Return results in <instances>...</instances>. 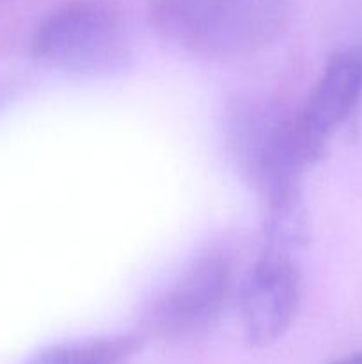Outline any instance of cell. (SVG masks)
Wrapping results in <instances>:
<instances>
[{"label": "cell", "mask_w": 362, "mask_h": 364, "mask_svg": "<svg viewBox=\"0 0 362 364\" xmlns=\"http://www.w3.org/2000/svg\"><path fill=\"white\" fill-rule=\"evenodd\" d=\"M142 345L138 334L62 341L34 352L21 364H126Z\"/></svg>", "instance_id": "7"}, {"label": "cell", "mask_w": 362, "mask_h": 364, "mask_svg": "<svg viewBox=\"0 0 362 364\" xmlns=\"http://www.w3.org/2000/svg\"><path fill=\"white\" fill-rule=\"evenodd\" d=\"M32 57L43 66L78 78L117 73L131 55L123 18L109 4L77 0L48 14L35 28Z\"/></svg>", "instance_id": "2"}, {"label": "cell", "mask_w": 362, "mask_h": 364, "mask_svg": "<svg viewBox=\"0 0 362 364\" xmlns=\"http://www.w3.org/2000/svg\"><path fill=\"white\" fill-rule=\"evenodd\" d=\"M361 96L362 46H348L330 57L298 117L309 134L327 146Z\"/></svg>", "instance_id": "5"}, {"label": "cell", "mask_w": 362, "mask_h": 364, "mask_svg": "<svg viewBox=\"0 0 362 364\" xmlns=\"http://www.w3.org/2000/svg\"><path fill=\"white\" fill-rule=\"evenodd\" d=\"M263 201V252L291 258V252L309 240V219L300 185L265 191Z\"/></svg>", "instance_id": "6"}, {"label": "cell", "mask_w": 362, "mask_h": 364, "mask_svg": "<svg viewBox=\"0 0 362 364\" xmlns=\"http://www.w3.org/2000/svg\"><path fill=\"white\" fill-rule=\"evenodd\" d=\"M233 279L229 252H201L146 306L137 334L163 343H188L206 336L222 318L233 294Z\"/></svg>", "instance_id": "3"}, {"label": "cell", "mask_w": 362, "mask_h": 364, "mask_svg": "<svg viewBox=\"0 0 362 364\" xmlns=\"http://www.w3.org/2000/svg\"><path fill=\"white\" fill-rule=\"evenodd\" d=\"M330 364H362V350L353 352V354L350 355H344V358L341 359H336V361Z\"/></svg>", "instance_id": "8"}, {"label": "cell", "mask_w": 362, "mask_h": 364, "mask_svg": "<svg viewBox=\"0 0 362 364\" xmlns=\"http://www.w3.org/2000/svg\"><path fill=\"white\" fill-rule=\"evenodd\" d=\"M293 0H151L148 20L169 45L231 59L275 43L293 21Z\"/></svg>", "instance_id": "1"}, {"label": "cell", "mask_w": 362, "mask_h": 364, "mask_svg": "<svg viewBox=\"0 0 362 364\" xmlns=\"http://www.w3.org/2000/svg\"><path fill=\"white\" fill-rule=\"evenodd\" d=\"M300 295V274L291 258L261 252L238 295L245 341L252 348L279 341L297 318Z\"/></svg>", "instance_id": "4"}]
</instances>
